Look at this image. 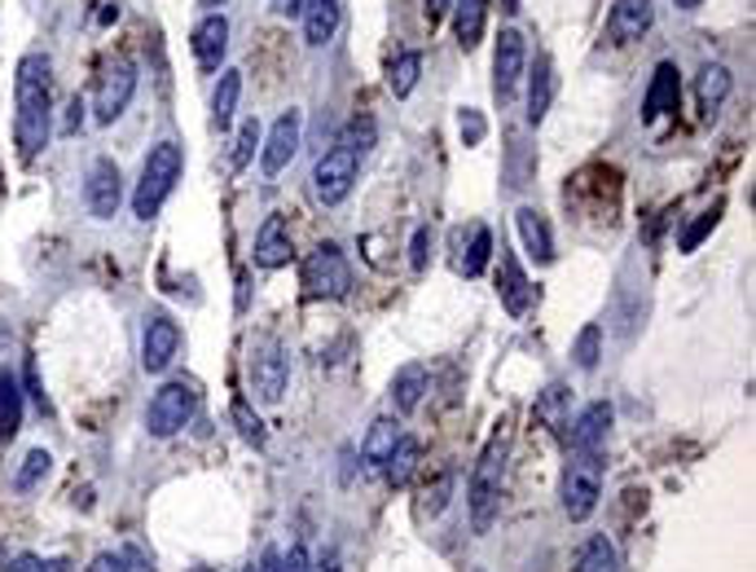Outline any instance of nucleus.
Returning <instances> with one entry per match:
<instances>
[{"label":"nucleus","instance_id":"nucleus-28","mask_svg":"<svg viewBox=\"0 0 756 572\" xmlns=\"http://www.w3.org/2000/svg\"><path fill=\"white\" fill-rule=\"evenodd\" d=\"M397 441H401L397 423H392V419H378V423H369V436L360 441V458H365L369 467H383V462L392 458Z\"/></svg>","mask_w":756,"mask_h":572},{"label":"nucleus","instance_id":"nucleus-2","mask_svg":"<svg viewBox=\"0 0 756 572\" xmlns=\"http://www.w3.org/2000/svg\"><path fill=\"white\" fill-rule=\"evenodd\" d=\"M506 454H511V432L506 423L489 436L476 471H471V493H467V506H471V528L476 533H489L497 511H502V489H506Z\"/></svg>","mask_w":756,"mask_h":572},{"label":"nucleus","instance_id":"nucleus-7","mask_svg":"<svg viewBox=\"0 0 756 572\" xmlns=\"http://www.w3.org/2000/svg\"><path fill=\"white\" fill-rule=\"evenodd\" d=\"M303 291L317 300H343L352 291V264L334 242H321L317 251H308L303 268H299Z\"/></svg>","mask_w":756,"mask_h":572},{"label":"nucleus","instance_id":"nucleus-30","mask_svg":"<svg viewBox=\"0 0 756 572\" xmlns=\"http://www.w3.org/2000/svg\"><path fill=\"white\" fill-rule=\"evenodd\" d=\"M576 572H620V554L607 537H589L581 559H576Z\"/></svg>","mask_w":756,"mask_h":572},{"label":"nucleus","instance_id":"nucleus-42","mask_svg":"<svg viewBox=\"0 0 756 572\" xmlns=\"http://www.w3.org/2000/svg\"><path fill=\"white\" fill-rule=\"evenodd\" d=\"M282 572H312L308 550L303 546H290V554H282Z\"/></svg>","mask_w":756,"mask_h":572},{"label":"nucleus","instance_id":"nucleus-3","mask_svg":"<svg viewBox=\"0 0 756 572\" xmlns=\"http://www.w3.org/2000/svg\"><path fill=\"white\" fill-rule=\"evenodd\" d=\"M181 172H185V150L176 141H154L150 155H146V163H141V181L133 190V216L150 225L163 211V203L172 198Z\"/></svg>","mask_w":756,"mask_h":572},{"label":"nucleus","instance_id":"nucleus-10","mask_svg":"<svg viewBox=\"0 0 756 572\" xmlns=\"http://www.w3.org/2000/svg\"><path fill=\"white\" fill-rule=\"evenodd\" d=\"M124 203V172L115 159H93L89 163V176H84V207L93 220H111Z\"/></svg>","mask_w":756,"mask_h":572},{"label":"nucleus","instance_id":"nucleus-20","mask_svg":"<svg viewBox=\"0 0 756 572\" xmlns=\"http://www.w3.org/2000/svg\"><path fill=\"white\" fill-rule=\"evenodd\" d=\"M673 111H677V67L673 62H660L655 76H651V84H646V98H642V119L655 124V119H664Z\"/></svg>","mask_w":756,"mask_h":572},{"label":"nucleus","instance_id":"nucleus-19","mask_svg":"<svg viewBox=\"0 0 756 572\" xmlns=\"http://www.w3.org/2000/svg\"><path fill=\"white\" fill-rule=\"evenodd\" d=\"M607 427H611V405H607V401L585 405V410H581V419H576V423H572V432H568V449H572V454L603 449Z\"/></svg>","mask_w":756,"mask_h":572},{"label":"nucleus","instance_id":"nucleus-33","mask_svg":"<svg viewBox=\"0 0 756 572\" xmlns=\"http://www.w3.org/2000/svg\"><path fill=\"white\" fill-rule=\"evenodd\" d=\"M49 467H54V454H49V449H32V454L23 458V467H19V476H14V489H19V493H32V489L49 476Z\"/></svg>","mask_w":756,"mask_h":572},{"label":"nucleus","instance_id":"nucleus-36","mask_svg":"<svg viewBox=\"0 0 756 572\" xmlns=\"http://www.w3.org/2000/svg\"><path fill=\"white\" fill-rule=\"evenodd\" d=\"M255 146H260V119H242L238 141H233V159H229V168H233V172H242V168L251 163Z\"/></svg>","mask_w":756,"mask_h":572},{"label":"nucleus","instance_id":"nucleus-13","mask_svg":"<svg viewBox=\"0 0 756 572\" xmlns=\"http://www.w3.org/2000/svg\"><path fill=\"white\" fill-rule=\"evenodd\" d=\"M176 348H181V327L168 313H150L146 331H141V366H146V375H163L172 366Z\"/></svg>","mask_w":756,"mask_h":572},{"label":"nucleus","instance_id":"nucleus-41","mask_svg":"<svg viewBox=\"0 0 756 572\" xmlns=\"http://www.w3.org/2000/svg\"><path fill=\"white\" fill-rule=\"evenodd\" d=\"M119 568H124V572H154V563H150V559L137 550V546H128V550L119 554Z\"/></svg>","mask_w":756,"mask_h":572},{"label":"nucleus","instance_id":"nucleus-6","mask_svg":"<svg viewBox=\"0 0 756 572\" xmlns=\"http://www.w3.org/2000/svg\"><path fill=\"white\" fill-rule=\"evenodd\" d=\"M194 410H198V388L185 384V379H172V384H163L150 397V405H146V432L159 436V441H168V436H176V432L190 427Z\"/></svg>","mask_w":756,"mask_h":572},{"label":"nucleus","instance_id":"nucleus-40","mask_svg":"<svg viewBox=\"0 0 756 572\" xmlns=\"http://www.w3.org/2000/svg\"><path fill=\"white\" fill-rule=\"evenodd\" d=\"M427 247H432V229L419 225V229H414V242H410V264H414L419 273L427 268Z\"/></svg>","mask_w":756,"mask_h":572},{"label":"nucleus","instance_id":"nucleus-39","mask_svg":"<svg viewBox=\"0 0 756 572\" xmlns=\"http://www.w3.org/2000/svg\"><path fill=\"white\" fill-rule=\"evenodd\" d=\"M5 572H62V559H41V554H19Z\"/></svg>","mask_w":756,"mask_h":572},{"label":"nucleus","instance_id":"nucleus-32","mask_svg":"<svg viewBox=\"0 0 756 572\" xmlns=\"http://www.w3.org/2000/svg\"><path fill=\"white\" fill-rule=\"evenodd\" d=\"M598 357H603V327L589 322V327L576 335V344H572V362H576L581 370H598Z\"/></svg>","mask_w":756,"mask_h":572},{"label":"nucleus","instance_id":"nucleus-21","mask_svg":"<svg viewBox=\"0 0 756 572\" xmlns=\"http://www.w3.org/2000/svg\"><path fill=\"white\" fill-rule=\"evenodd\" d=\"M515 225H519V238H524L528 260L550 264V260H554V233H550V220H546L537 207H519V211H515Z\"/></svg>","mask_w":756,"mask_h":572},{"label":"nucleus","instance_id":"nucleus-35","mask_svg":"<svg viewBox=\"0 0 756 572\" xmlns=\"http://www.w3.org/2000/svg\"><path fill=\"white\" fill-rule=\"evenodd\" d=\"M489 255H493V233L480 225V229L471 233V251H467V260H462V273H467V277H480V273L489 268Z\"/></svg>","mask_w":756,"mask_h":572},{"label":"nucleus","instance_id":"nucleus-5","mask_svg":"<svg viewBox=\"0 0 756 572\" xmlns=\"http://www.w3.org/2000/svg\"><path fill=\"white\" fill-rule=\"evenodd\" d=\"M356 172H360V155L339 137V141L317 159V168H312V198H317L321 207H339V203L352 194Z\"/></svg>","mask_w":756,"mask_h":572},{"label":"nucleus","instance_id":"nucleus-8","mask_svg":"<svg viewBox=\"0 0 756 572\" xmlns=\"http://www.w3.org/2000/svg\"><path fill=\"white\" fill-rule=\"evenodd\" d=\"M137 93V62L133 58H106L93 84V119L98 124H115L128 102Z\"/></svg>","mask_w":756,"mask_h":572},{"label":"nucleus","instance_id":"nucleus-25","mask_svg":"<svg viewBox=\"0 0 756 572\" xmlns=\"http://www.w3.org/2000/svg\"><path fill=\"white\" fill-rule=\"evenodd\" d=\"M730 89H734V80H730V67H721V62H708L703 71H699V80H695V98H699V111L712 119L721 106H725V98H730Z\"/></svg>","mask_w":756,"mask_h":572},{"label":"nucleus","instance_id":"nucleus-14","mask_svg":"<svg viewBox=\"0 0 756 572\" xmlns=\"http://www.w3.org/2000/svg\"><path fill=\"white\" fill-rule=\"evenodd\" d=\"M497 296H502V309H506L511 318H524V313L532 309V300H537V286L528 282L524 264H519L515 251H506V247H502V268H497Z\"/></svg>","mask_w":756,"mask_h":572},{"label":"nucleus","instance_id":"nucleus-34","mask_svg":"<svg viewBox=\"0 0 756 572\" xmlns=\"http://www.w3.org/2000/svg\"><path fill=\"white\" fill-rule=\"evenodd\" d=\"M233 427H238V436H242L247 445H255V449L268 445V432H264V423L255 419V410H251L247 401H233Z\"/></svg>","mask_w":756,"mask_h":572},{"label":"nucleus","instance_id":"nucleus-22","mask_svg":"<svg viewBox=\"0 0 756 572\" xmlns=\"http://www.w3.org/2000/svg\"><path fill=\"white\" fill-rule=\"evenodd\" d=\"M550 102H554V62L546 54H537V62L528 71V124L532 128L550 115Z\"/></svg>","mask_w":756,"mask_h":572},{"label":"nucleus","instance_id":"nucleus-47","mask_svg":"<svg viewBox=\"0 0 756 572\" xmlns=\"http://www.w3.org/2000/svg\"><path fill=\"white\" fill-rule=\"evenodd\" d=\"M317 572H343V568H339V554H334V550H325V554H321V563H317Z\"/></svg>","mask_w":756,"mask_h":572},{"label":"nucleus","instance_id":"nucleus-37","mask_svg":"<svg viewBox=\"0 0 756 572\" xmlns=\"http://www.w3.org/2000/svg\"><path fill=\"white\" fill-rule=\"evenodd\" d=\"M717 220H721V203H717V207H708V211H703V216H699V220L677 238V247H681V251H695V247L717 229Z\"/></svg>","mask_w":756,"mask_h":572},{"label":"nucleus","instance_id":"nucleus-4","mask_svg":"<svg viewBox=\"0 0 756 572\" xmlns=\"http://www.w3.org/2000/svg\"><path fill=\"white\" fill-rule=\"evenodd\" d=\"M559 497H563V511H568L572 524H581V519H589L598 511V497H603V449L568 454Z\"/></svg>","mask_w":756,"mask_h":572},{"label":"nucleus","instance_id":"nucleus-16","mask_svg":"<svg viewBox=\"0 0 756 572\" xmlns=\"http://www.w3.org/2000/svg\"><path fill=\"white\" fill-rule=\"evenodd\" d=\"M190 49H194V62L203 71H220L225 54H229V19L225 14H207L198 19L194 36H190Z\"/></svg>","mask_w":756,"mask_h":572},{"label":"nucleus","instance_id":"nucleus-12","mask_svg":"<svg viewBox=\"0 0 756 572\" xmlns=\"http://www.w3.org/2000/svg\"><path fill=\"white\" fill-rule=\"evenodd\" d=\"M299 137H303V111H282L277 119H273V128H268V137H264V150H260V172L264 176H277L290 159H295V150H299Z\"/></svg>","mask_w":756,"mask_h":572},{"label":"nucleus","instance_id":"nucleus-45","mask_svg":"<svg viewBox=\"0 0 756 572\" xmlns=\"http://www.w3.org/2000/svg\"><path fill=\"white\" fill-rule=\"evenodd\" d=\"M89 572H124V568H119V559H115V554H98V559L89 563Z\"/></svg>","mask_w":756,"mask_h":572},{"label":"nucleus","instance_id":"nucleus-9","mask_svg":"<svg viewBox=\"0 0 756 572\" xmlns=\"http://www.w3.org/2000/svg\"><path fill=\"white\" fill-rule=\"evenodd\" d=\"M247 375H251L255 401H264V405H277V401H282L286 379H290V362H286V353H282V344H277L273 335H260V340L251 344Z\"/></svg>","mask_w":756,"mask_h":572},{"label":"nucleus","instance_id":"nucleus-38","mask_svg":"<svg viewBox=\"0 0 756 572\" xmlns=\"http://www.w3.org/2000/svg\"><path fill=\"white\" fill-rule=\"evenodd\" d=\"M458 128H462V146H480V141L489 137V124H484V115H480L476 106H467V111L458 115Z\"/></svg>","mask_w":756,"mask_h":572},{"label":"nucleus","instance_id":"nucleus-26","mask_svg":"<svg viewBox=\"0 0 756 572\" xmlns=\"http://www.w3.org/2000/svg\"><path fill=\"white\" fill-rule=\"evenodd\" d=\"M484 23H489V0H458V5H454V36H458V45L467 54L480 49Z\"/></svg>","mask_w":756,"mask_h":572},{"label":"nucleus","instance_id":"nucleus-24","mask_svg":"<svg viewBox=\"0 0 756 572\" xmlns=\"http://www.w3.org/2000/svg\"><path fill=\"white\" fill-rule=\"evenodd\" d=\"M23 427V384L10 366H0V445L14 441Z\"/></svg>","mask_w":756,"mask_h":572},{"label":"nucleus","instance_id":"nucleus-48","mask_svg":"<svg viewBox=\"0 0 756 572\" xmlns=\"http://www.w3.org/2000/svg\"><path fill=\"white\" fill-rule=\"evenodd\" d=\"M673 5H677V10H699L703 0H673Z\"/></svg>","mask_w":756,"mask_h":572},{"label":"nucleus","instance_id":"nucleus-31","mask_svg":"<svg viewBox=\"0 0 756 572\" xmlns=\"http://www.w3.org/2000/svg\"><path fill=\"white\" fill-rule=\"evenodd\" d=\"M414 467H419V441L401 436V441H397V449H392V458L383 462V471H388V480H392V484H410Z\"/></svg>","mask_w":756,"mask_h":572},{"label":"nucleus","instance_id":"nucleus-46","mask_svg":"<svg viewBox=\"0 0 756 572\" xmlns=\"http://www.w3.org/2000/svg\"><path fill=\"white\" fill-rule=\"evenodd\" d=\"M255 572H282V554L277 550H264V559L255 563Z\"/></svg>","mask_w":756,"mask_h":572},{"label":"nucleus","instance_id":"nucleus-49","mask_svg":"<svg viewBox=\"0 0 756 572\" xmlns=\"http://www.w3.org/2000/svg\"><path fill=\"white\" fill-rule=\"evenodd\" d=\"M502 10L506 14H519V0H502Z\"/></svg>","mask_w":756,"mask_h":572},{"label":"nucleus","instance_id":"nucleus-43","mask_svg":"<svg viewBox=\"0 0 756 572\" xmlns=\"http://www.w3.org/2000/svg\"><path fill=\"white\" fill-rule=\"evenodd\" d=\"M84 111H89V106H84V98L76 93V98H71V106H67V124H62V133H67V137H71V133L84 124Z\"/></svg>","mask_w":756,"mask_h":572},{"label":"nucleus","instance_id":"nucleus-1","mask_svg":"<svg viewBox=\"0 0 756 572\" xmlns=\"http://www.w3.org/2000/svg\"><path fill=\"white\" fill-rule=\"evenodd\" d=\"M54 137V62L49 54H23L14 67V146L32 163Z\"/></svg>","mask_w":756,"mask_h":572},{"label":"nucleus","instance_id":"nucleus-27","mask_svg":"<svg viewBox=\"0 0 756 572\" xmlns=\"http://www.w3.org/2000/svg\"><path fill=\"white\" fill-rule=\"evenodd\" d=\"M238 98H242V71H220V84L211 93V128L225 133L238 115Z\"/></svg>","mask_w":756,"mask_h":572},{"label":"nucleus","instance_id":"nucleus-50","mask_svg":"<svg viewBox=\"0 0 756 572\" xmlns=\"http://www.w3.org/2000/svg\"><path fill=\"white\" fill-rule=\"evenodd\" d=\"M247 572H255V563H251V568H247Z\"/></svg>","mask_w":756,"mask_h":572},{"label":"nucleus","instance_id":"nucleus-17","mask_svg":"<svg viewBox=\"0 0 756 572\" xmlns=\"http://www.w3.org/2000/svg\"><path fill=\"white\" fill-rule=\"evenodd\" d=\"M255 264L260 268H282L290 264V225L282 211L264 216V225L255 229Z\"/></svg>","mask_w":756,"mask_h":572},{"label":"nucleus","instance_id":"nucleus-23","mask_svg":"<svg viewBox=\"0 0 756 572\" xmlns=\"http://www.w3.org/2000/svg\"><path fill=\"white\" fill-rule=\"evenodd\" d=\"M427 366H419V362H410V366H401L397 375H392V405H397V414H414L419 405H423V397H427Z\"/></svg>","mask_w":756,"mask_h":572},{"label":"nucleus","instance_id":"nucleus-29","mask_svg":"<svg viewBox=\"0 0 756 572\" xmlns=\"http://www.w3.org/2000/svg\"><path fill=\"white\" fill-rule=\"evenodd\" d=\"M419 76H423V54H419V49L397 54V62L388 67V89H392V98H410V93L419 89Z\"/></svg>","mask_w":756,"mask_h":572},{"label":"nucleus","instance_id":"nucleus-44","mask_svg":"<svg viewBox=\"0 0 756 572\" xmlns=\"http://www.w3.org/2000/svg\"><path fill=\"white\" fill-rule=\"evenodd\" d=\"M27 392L36 397V405H41V410H49V397L41 392V379H36V362H27Z\"/></svg>","mask_w":756,"mask_h":572},{"label":"nucleus","instance_id":"nucleus-11","mask_svg":"<svg viewBox=\"0 0 756 572\" xmlns=\"http://www.w3.org/2000/svg\"><path fill=\"white\" fill-rule=\"evenodd\" d=\"M524 67H528V45L515 27H506L497 36V54H493V98L506 106L515 98V89L524 84Z\"/></svg>","mask_w":756,"mask_h":572},{"label":"nucleus","instance_id":"nucleus-18","mask_svg":"<svg viewBox=\"0 0 756 572\" xmlns=\"http://www.w3.org/2000/svg\"><path fill=\"white\" fill-rule=\"evenodd\" d=\"M303 45L321 49L334 41L339 23H343V0H303Z\"/></svg>","mask_w":756,"mask_h":572},{"label":"nucleus","instance_id":"nucleus-15","mask_svg":"<svg viewBox=\"0 0 756 572\" xmlns=\"http://www.w3.org/2000/svg\"><path fill=\"white\" fill-rule=\"evenodd\" d=\"M651 23H655L651 0H616L611 14H607V41L611 45H633L651 32Z\"/></svg>","mask_w":756,"mask_h":572}]
</instances>
